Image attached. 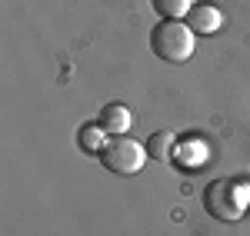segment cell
Returning <instances> with one entry per match:
<instances>
[{
  "mask_svg": "<svg viewBox=\"0 0 250 236\" xmlns=\"http://www.w3.org/2000/svg\"><path fill=\"white\" fill-rule=\"evenodd\" d=\"M100 163L117 177H137L147 163V143H137L134 137H110L100 150Z\"/></svg>",
  "mask_w": 250,
  "mask_h": 236,
  "instance_id": "3",
  "label": "cell"
},
{
  "mask_svg": "<svg viewBox=\"0 0 250 236\" xmlns=\"http://www.w3.org/2000/svg\"><path fill=\"white\" fill-rule=\"evenodd\" d=\"M97 123H100L110 137H124V133L130 130V123H134V113H130L124 103H107V107L100 110Z\"/></svg>",
  "mask_w": 250,
  "mask_h": 236,
  "instance_id": "5",
  "label": "cell"
},
{
  "mask_svg": "<svg viewBox=\"0 0 250 236\" xmlns=\"http://www.w3.org/2000/svg\"><path fill=\"white\" fill-rule=\"evenodd\" d=\"M173 143H177V137L170 130H157L154 137L147 140V157L167 163V160H173Z\"/></svg>",
  "mask_w": 250,
  "mask_h": 236,
  "instance_id": "7",
  "label": "cell"
},
{
  "mask_svg": "<svg viewBox=\"0 0 250 236\" xmlns=\"http://www.w3.org/2000/svg\"><path fill=\"white\" fill-rule=\"evenodd\" d=\"M107 140H110V133H107L100 123H83L77 130V146L83 153H97V157H100V150L107 146Z\"/></svg>",
  "mask_w": 250,
  "mask_h": 236,
  "instance_id": "6",
  "label": "cell"
},
{
  "mask_svg": "<svg viewBox=\"0 0 250 236\" xmlns=\"http://www.w3.org/2000/svg\"><path fill=\"white\" fill-rule=\"evenodd\" d=\"M204 210L220 223H237L250 210V186L237 177H217L204 190Z\"/></svg>",
  "mask_w": 250,
  "mask_h": 236,
  "instance_id": "1",
  "label": "cell"
},
{
  "mask_svg": "<svg viewBox=\"0 0 250 236\" xmlns=\"http://www.w3.org/2000/svg\"><path fill=\"white\" fill-rule=\"evenodd\" d=\"M187 27H190L193 34H217L220 27H224V10L217 7V3H193L190 14H187Z\"/></svg>",
  "mask_w": 250,
  "mask_h": 236,
  "instance_id": "4",
  "label": "cell"
},
{
  "mask_svg": "<svg viewBox=\"0 0 250 236\" xmlns=\"http://www.w3.org/2000/svg\"><path fill=\"white\" fill-rule=\"evenodd\" d=\"M197 34L187 27V20H160L150 30V50L164 63H187L197 47Z\"/></svg>",
  "mask_w": 250,
  "mask_h": 236,
  "instance_id": "2",
  "label": "cell"
},
{
  "mask_svg": "<svg viewBox=\"0 0 250 236\" xmlns=\"http://www.w3.org/2000/svg\"><path fill=\"white\" fill-rule=\"evenodd\" d=\"M150 7L160 14V20H184L190 14L193 0H150Z\"/></svg>",
  "mask_w": 250,
  "mask_h": 236,
  "instance_id": "8",
  "label": "cell"
}]
</instances>
